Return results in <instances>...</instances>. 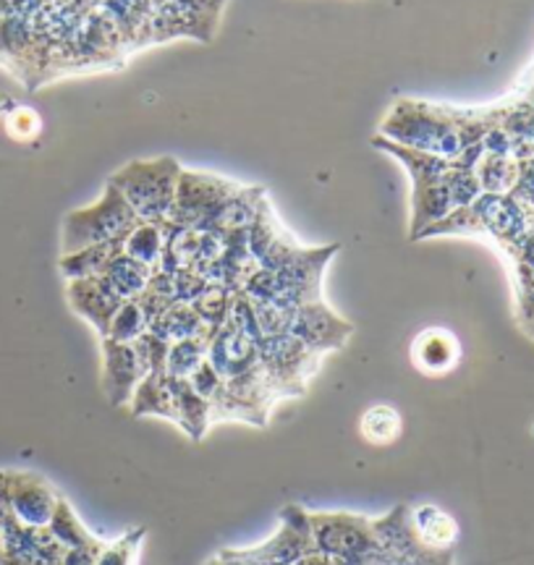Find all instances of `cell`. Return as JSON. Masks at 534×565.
<instances>
[{
	"label": "cell",
	"mask_w": 534,
	"mask_h": 565,
	"mask_svg": "<svg viewBox=\"0 0 534 565\" xmlns=\"http://www.w3.org/2000/svg\"><path fill=\"white\" fill-rule=\"evenodd\" d=\"M532 228L530 210L511 194H480L467 207L453 210L442 221L419 233V238L432 236H490L505 249H514L524 233ZM417 238V242H419Z\"/></svg>",
	"instance_id": "cell-2"
},
{
	"label": "cell",
	"mask_w": 534,
	"mask_h": 565,
	"mask_svg": "<svg viewBox=\"0 0 534 565\" xmlns=\"http://www.w3.org/2000/svg\"><path fill=\"white\" fill-rule=\"evenodd\" d=\"M150 275L152 267L137 263V259H131L129 254L121 252L114 263H110L108 270L100 275V280L118 296V299L129 301L137 299V296L145 291L147 282H150Z\"/></svg>",
	"instance_id": "cell-24"
},
{
	"label": "cell",
	"mask_w": 534,
	"mask_h": 565,
	"mask_svg": "<svg viewBox=\"0 0 534 565\" xmlns=\"http://www.w3.org/2000/svg\"><path fill=\"white\" fill-rule=\"evenodd\" d=\"M409 521L421 547L435 550V553H451L456 542H459V524L440 505L425 503L414 508V511H409Z\"/></svg>",
	"instance_id": "cell-19"
},
{
	"label": "cell",
	"mask_w": 534,
	"mask_h": 565,
	"mask_svg": "<svg viewBox=\"0 0 534 565\" xmlns=\"http://www.w3.org/2000/svg\"><path fill=\"white\" fill-rule=\"evenodd\" d=\"M100 11L121 34L129 53L152 45V0H100Z\"/></svg>",
	"instance_id": "cell-16"
},
{
	"label": "cell",
	"mask_w": 534,
	"mask_h": 565,
	"mask_svg": "<svg viewBox=\"0 0 534 565\" xmlns=\"http://www.w3.org/2000/svg\"><path fill=\"white\" fill-rule=\"evenodd\" d=\"M47 529H51L55 540H58L66 550L68 547H79V545H84V542H89L95 536L87 526L82 524L79 515H76L74 508L68 505V500H63V498L58 500V508H55V513H53V519H51V524H47Z\"/></svg>",
	"instance_id": "cell-30"
},
{
	"label": "cell",
	"mask_w": 534,
	"mask_h": 565,
	"mask_svg": "<svg viewBox=\"0 0 534 565\" xmlns=\"http://www.w3.org/2000/svg\"><path fill=\"white\" fill-rule=\"evenodd\" d=\"M171 387H173L175 424H179L192 440H202V437L207 435L210 424H213V406H210V401L202 398V395L189 385V380L171 377Z\"/></svg>",
	"instance_id": "cell-20"
},
{
	"label": "cell",
	"mask_w": 534,
	"mask_h": 565,
	"mask_svg": "<svg viewBox=\"0 0 534 565\" xmlns=\"http://www.w3.org/2000/svg\"><path fill=\"white\" fill-rule=\"evenodd\" d=\"M226 0H152V45L189 38L210 42Z\"/></svg>",
	"instance_id": "cell-7"
},
{
	"label": "cell",
	"mask_w": 534,
	"mask_h": 565,
	"mask_svg": "<svg viewBox=\"0 0 534 565\" xmlns=\"http://www.w3.org/2000/svg\"><path fill=\"white\" fill-rule=\"evenodd\" d=\"M124 252V242H108V244H93L84 246L79 252L63 254L61 257V273L66 280H82V278H100L108 270L110 263Z\"/></svg>",
	"instance_id": "cell-22"
},
{
	"label": "cell",
	"mask_w": 534,
	"mask_h": 565,
	"mask_svg": "<svg viewBox=\"0 0 534 565\" xmlns=\"http://www.w3.org/2000/svg\"><path fill=\"white\" fill-rule=\"evenodd\" d=\"M207 362V338H184L168 345L165 374L175 380H189Z\"/></svg>",
	"instance_id": "cell-27"
},
{
	"label": "cell",
	"mask_w": 534,
	"mask_h": 565,
	"mask_svg": "<svg viewBox=\"0 0 534 565\" xmlns=\"http://www.w3.org/2000/svg\"><path fill=\"white\" fill-rule=\"evenodd\" d=\"M314 553L343 563H362L377 555L372 521L351 513H309Z\"/></svg>",
	"instance_id": "cell-5"
},
{
	"label": "cell",
	"mask_w": 534,
	"mask_h": 565,
	"mask_svg": "<svg viewBox=\"0 0 534 565\" xmlns=\"http://www.w3.org/2000/svg\"><path fill=\"white\" fill-rule=\"evenodd\" d=\"M265 202H267V194L263 186H242V183H238L236 192L223 202V207L215 212V217L207 223L205 231H215L221 233V236L247 233V228L255 223L257 212L263 210Z\"/></svg>",
	"instance_id": "cell-18"
},
{
	"label": "cell",
	"mask_w": 534,
	"mask_h": 565,
	"mask_svg": "<svg viewBox=\"0 0 534 565\" xmlns=\"http://www.w3.org/2000/svg\"><path fill=\"white\" fill-rule=\"evenodd\" d=\"M168 341H163L160 335H154L152 330H147L131 343L134 353H137L139 364H142L145 374H158L165 372V359H168Z\"/></svg>",
	"instance_id": "cell-33"
},
{
	"label": "cell",
	"mask_w": 534,
	"mask_h": 565,
	"mask_svg": "<svg viewBox=\"0 0 534 565\" xmlns=\"http://www.w3.org/2000/svg\"><path fill=\"white\" fill-rule=\"evenodd\" d=\"M168 228H171V223L139 221L131 228L129 236L124 238V254H129L131 259H137V263H142L147 267H158L168 244Z\"/></svg>",
	"instance_id": "cell-25"
},
{
	"label": "cell",
	"mask_w": 534,
	"mask_h": 565,
	"mask_svg": "<svg viewBox=\"0 0 534 565\" xmlns=\"http://www.w3.org/2000/svg\"><path fill=\"white\" fill-rule=\"evenodd\" d=\"M181 166L175 158L131 160L110 175V183L124 194L134 215L142 223H168L179 186Z\"/></svg>",
	"instance_id": "cell-3"
},
{
	"label": "cell",
	"mask_w": 534,
	"mask_h": 565,
	"mask_svg": "<svg viewBox=\"0 0 534 565\" xmlns=\"http://www.w3.org/2000/svg\"><path fill=\"white\" fill-rule=\"evenodd\" d=\"M257 338L238 330L236 324L226 322L217 328L207 341V362L215 366V372L223 380H236L242 374L255 372L259 366Z\"/></svg>",
	"instance_id": "cell-13"
},
{
	"label": "cell",
	"mask_w": 534,
	"mask_h": 565,
	"mask_svg": "<svg viewBox=\"0 0 534 565\" xmlns=\"http://www.w3.org/2000/svg\"><path fill=\"white\" fill-rule=\"evenodd\" d=\"M189 385H192L194 391L200 393L205 401H210V406H213V401L217 398V395H221L223 385H226V380H223L221 374L215 372L213 364L205 362V364H200V370H196L192 377H189Z\"/></svg>",
	"instance_id": "cell-35"
},
{
	"label": "cell",
	"mask_w": 534,
	"mask_h": 565,
	"mask_svg": "<svg viewBox=\"0 0 534 565\" xmlns=\"http://www.w3.org/2000/svg\"><path fill=\"white\" fill-rule=\"evenodd\" d=\"M139 217L134 215L129 202L118 192L114 183H105V192L97 202L87 207L72 210L63 217V236L61 249L63 254L79 252L84 246L124 242L129 236Z\"/></svg>",
	"instance_id": "cell-4"
},
{
	"label": "cell",
	"mask_w": 534,
	"mask_h": 565,
	"mask_svg": "<svg viewBox=\"0 0 534 565\" xmlns=\"http://www.w3.org/2000/svg\"><path fill=\"white\" fill-rule=\"evenodd\" d=\"M150 330L168 343L184 341V338H207L210 341V330L205 328V322H202V317L196 315L192 303L184 301L171 303V307L150 324Z\"/></svg>",
	"instance_id": "cell-23"
},
{
	"label": "cell",
	"mask_w": 534,
	"mask_h": 565,
	"mask_svg": "<svg viewBox=\"0 0 534 565\" xmlns=\"http://www.w3.org/2000/svg\"><path fill=\"white\" fill-rule=\"evenodd\" d=\"M66 299H68V307H72L82 320L93 324L100 338L108 335L110 320H114L118 307L124 303L100 278L68 280Z\"/></svg>",
	"instance_id": "cell-15"
},
{
	"label": "cell",
	"mask_w": 534,
	"mask_h": 565,
	"mask_svg": "<svg viewBox=\"0 0 534 565\" xmlns=\"http://www.w3.org/2000/svg\"><path fill=\"white\" fill-rule=\"evenodd\" d=\"M314 553L309 513L299 505H286L280 511V529L270 542L242 553H226L247 565H297L301 557Z\"/></svg>",
	"instance_id": "cell-10"
},
{
	"label": "cell",
	"mask_w": 534,
	"mask_h": 565,
	"mask_svg": "<svg viewBox=\"0 0 534 565\" xmlns=\"http://www.w3.org/2000/svg\"><path fill=\"white\" fill-rule=\"evenodd\" d=\"M234 291L226 286H217V282H210V286L192 301L196 315L202 317L205 328L210 330V338L217 328H223L231 315V303H234Z\"/></svg>",
	"instance_id": "cell-29"
},
{
	"label": "cell",
	"mask_w": 534,
	"mask_h": 565,
	"mask_svg": "<svg viewBox=\"0 0 534 565\" xmlns=\"http://www.w3.org/2000/svg\"><path fill=\"white\" fill-rule=\"evenodd\" d=\"M6 131H9L11 139L17 141H32L40 137L42 131V118L40 113L32 108H24V105H13V108L6 113Z\"/></svg>",
	"instance_id": "cell-34"
},
{
	"label": "cell",
	"mask_w": 534,
	"mask_h": 565,
	"mask_svg": "<svg viewBox=\"0 0 534 565\" xmlns=\"http://www.w3.org/2000/svg\"><path fill=\"white\" fill-rule=\"evenodd\" d=\"M147 330H150L147 315L142 312V307H139L137 299H129L118 307V312L114 315V320H110L108 335L105 338H110V341H118V343H134L139 335L147 333Z\"/></svg>",
	"instance_id": "cell-31"
},
{
	"label": "cell",
	"mask_w": 534,
	"mask_h": 565,
	"mask_svg": "<svg viewBox=\"0 0 534 565\" xmlns=\"http://www.w3.org/2000/svg\"><path fill=\"white\" fill-rule=\"evenodd\" d=\"M236 181L221 179V175L181 168L171 221L168 223L179 225V228H207V223L223 207V202L236 192Z\"/></svg>",
	"instance_id": "cell-8"
},
{
	"label": "cell",
	"mask_w": 534,
	"mask_h": 565,
	"mask_svg": "<svg viewBox=\"0 0 534 565\" xmlns=\"http://www.w3.org/2000/svg\"><path fill=\"white\" fill-rule=\"evenodd\" d=\"M461 359V345L456 341L453 333L442 328H427L414 338L412 343V362L421 374H448L459 364Z\"/></svg>",
	"instance_id": "cell-17"
},
{
	"label": "cell",
	"mask_w": 534,
	"mask_h": 565,
	"mask_svg": "<svg viewBox=\"0 0 534 565\" xmlns=\"http://www.w3.org/2000/svg\"><path fill=\"white\" fill-rule=\"evenodd\" d=\"M131 414L137 416H160L175 424V408H173V387L171 377L165 372L158 374H145L142 383L137 385L131 401H129Z\"/></svg>",
	"instance_id": "cell-21"
},
{
	"label": "cell",
	"mask_w": 534,
	"mask_h": 565,
	"mask_svg": "<svg viewBox=\"0 0 534 565\" xmlns=\"http://www.w3.org/2000/svg\"><path fill=\"white\" fill-rule=\"evenodd\" d=\"M519 168H522V162L509 158V154L484 152L474 166V173L484 194H511L519 181Z\"/></svg>",
	"instance_id": "cell-26"
},
{
	"label": "cell",
	"mask_w": 534,
	"mask_h": 565,
	"mask_svg": "<svg viewBox=\"0 0 534 565\" xmlns=\"http://www.w3.org/2000/svg\"><path fill=\"white\" fill-rule=\"evenodd\" d=\"M259 366L278 395H299L307 380L318 372L322 353L307 349L291 333L263 335L257 343Z\"/></svg>",
	"instance_id": "cell-6"
},
{
	"label": "cell",
	"mask_w": 534,
	"mask_h": 565,
	"mask_svg": "<svg viewBox=\"0 0 534 565\" xmlns=\"http://www.w3.org/2000/svg\"><path fill=\"white\" fill-rule=\"evenodd\" d=\"M145 536L147 529L137 526L131 529V532H126L124 536H118L116 542H105L100 557H97V565H137Z\"/></svg>",
	"instance_id": "cell-32"
},
{
	"label": "cell",
	"mask_w": 534,
	"mask_h": 565,
	"mask_svg": "<svg viewBox=\"0 0 534 565\" xmlns=\"http://www.w3.org/2000/svg\"><path fill=\"white\" fill-rule=\"evenodd\" d=\"M0 536H3L0 565H63L66 547L55 540L51 529L24 526L11 513L9 503H0Z\"/></svg>",
	"instance_id": "cell-9"
},
{
	"label": "cell",
	"mask_w": 534,
	"mask_h": 565,
	"mask_svg": "<svg viewBox=\"0 0 534 565\" xmlns=\"http://www.w3.org/2000/svg\"><path fill=\"white\" fill-rule=\"evenodd\" d=\"M103 545L105 542L100 536H93V540L84 542L79 547H68L66 555H63V565H97Z\"/></svg>",
	"instance_id": "cell-36"
},
{
	"label": "cell",
	"mask_w": 534,
	"mask_h": 565,
	"mask_svg": "<svg viewBox=\"0 0 534 565\" xmlns=\"http://www.w3.org/2000/svg\"><path fill=\"white\" fill-rule=\"evenodd\" d=\"M100 349H103L100 385H103L105 398H108V404L116 408L129 406L134 391H137V385L142 383L145 377L142 364H139L131 343H118V341H110V338H103Z\"/></svg>",
	"instance_id": "cell-14"
},
{
	"label": "cell",
	"mask_w": 534,
	"mask_h": 565,
	"mask_svg": "<svg viewBox=\"0 0 534 565\" xmlns=\"http://www.w3.org/2000/svg\"><path fill=\"white\" fill-rule=\"evenodd\" d=\"M288 333L299 338L307 349L325 356L328 351H339L349 343L351 333H354V324L343 320V317L335 315L325 301L318 299L297 307Z\"/></svg>",
	"instance_id": "cell-11"
},
{
	"label": "cell",
	"mask_w": 534,
	"mask_h": 565,
	"mask_svg": "<svg viewBox=\"0 0 534 565\" xmlns=\"http://www.w3.org/2000/svg\"><path fill=\"white\" fill-rule=\"evenodd\" d=\"M61 494L53 490L40 475L32 471H11L9 482V508L24 526H47L51 524Z\"/></svg>",
	"instance_id": "cell-12"
},
{
	"label": "cell",
	"mask_w": 534,
	"mask_h": 565,
	"mask_svg": "<svg viewBox=\"0 0 534 565\" xmlns=\"http://www.w3.org/2000/svg\"><path fill=\"white\" fill-rule=\"evenodd\" d=\"M495 121L498 113L495 116H467V113L404 97L383 118L377 137L409 147V150L438 154L451 166L474 171L484 154V134Z\"/></svg>",
	"instance_id": "cell-1"
},
{
	"label": "cell",
	"mask_w": 534,
	"mask_h": 565,
	"mask_svg": "<svg viewBox=\"0 0 534 565\" xmlns=\"http://www.w3.org/2000/svg\"><path fill=\"white\" fill-rule=\"evenodd\" d=\"M3 100H6V97H0V116H6V113L13 108V105H6Z\"/></svg>",
	"instance_id": "cell-37"
},
{
	"label": "cell",
	"mask_w": 534,
	"mask_h": 565,
	"mask_svg": "<svg viewBox=\"0 0 534 565\" xmlns=\"http://www.w3.org/2000/svg\"><path fill=\"white\" fill-rule=\"evenodd\" d=\"M360 433L370 445H391L400 435V414L388 404L372 406L362 414Z\"/></svg>",
	"instance_id": "cell-28"
}]
</instances>
